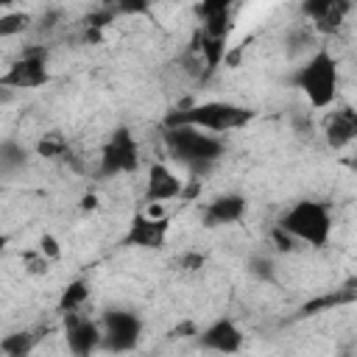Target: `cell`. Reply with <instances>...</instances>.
I'll return each mask as SVG.
<instances>
[{"label":"cell","mask_w":357,"mask_h":357,"mask_svg":"<svg viewBox=\"0 0 357 357\" xmlns=\"http://www.w3.org/2000/svg\"><path fill=\"white\" fill-rule=\"evenodd\" d=\"M167 156L190 176V178H204L226 153L223 137L190 128V126H170L162 134Z\"/></svg>","instance_id":"6da1fadb"},{"label":"cell","mask_w":357,"mask_h":357,"mask_svg":"<svg viewBox=\"0 0 357 357\" xmlns=\"http://www.w3.org/2000/svg\"><path fill=\"white\" fill-rule=\"evenodd\" d=\"M254 117H257V112L251 106H243V103H234V100H201V103L170 109L165 114V128H170V126H190V128L223 137L229 131L245 128Z\"/></svg>","instance_id":"7a4b0ae2"},{"label":"cell","mask_w":357,"mask_h":357,"mask_svg":"<svg viewBox=\"0 0 357 357\" xmlns=\"http://www.w3.org/2000/svg\"><path fill=\"white\" fill-rule=\"evenodd\" d=\"M290 84L304 95L310 109H329L337 98V84H340V70L337 59L329 47L312 50L290 75Z\"/></svg>","instance_id":"3957f363"},{"label":"cell","mask_w":357,"mask_h":357,"mask_svg":"<svg viewBox=\"0 0 357 357\" xmlns=\"http://www.w3.org/2000/svg\"><path fill=\"white\" fill-rule=\"evenodd\" d=\"M276 229H282L296 243H304L310 248H326L335 229L332 206L318 198H298L279 215Z\"/></svg>","instance_id":"277c9868"},{"label":"cell","mask_w":357,"mask_h":357,"mask_svg":"<svg viewBox=\"0 0 357 357\" xmlns=\"http://www.w3.org/2000/svg\"><path fill=\"white\" fill-rule=\"evenodd\" d=\"M100 351L112 357H123L139 349L145 335V321L137 310L128 307H109L100 318Z\"/></svg>","instance_id":"5b68a950"},{"label":"cell","mask_w":357,"mask_h":357,"mask_svg":"<svg viewBox=\"0 0 357 357\" xmlns=\"http://www.w3.org/2000/svg\"><path fill=\"white\" fill-rule=\"evenodd\" d=\"M142 165L139 142L128 126H117L109 131V137L100 145L98 156V176L100 178H117V176H131Z\"/></svg>","instance_id":"8992f818"},{"label":"cell","mask_w":357,"mask_h":357,"mask_svg":"<svg viewBox=\"0 0 357 357\" xmlns=\"http://www.w3.org/2000/svg\"><path fill=\"white\" fill-rule=\"evenodd\" d=\"M47 84H50V67L45 50H25L6 67V73H0V86L11 92H31Z\"/></svg>","instance_id":"52a82bcc"},{"label":"cell","mask_w":357,"mask_h":357,"mask_svg":"<svg viewBox=\"0 0 357 357\" xmlns=\"http://www.w3.org/2000/svg\"><path fill=\"white\" fill-rule=\"evenodd\" d=\"M195 343H198V349H204V351L231 357V354H240V351H243V346H245V332H243V326H240L234 318L220 315V318L209 321L206 326H201V329L195 332Z\"/></svg>","instance_id":"ba28073f"},{"label":"cell","mask_w":357,"mask_h":357,"mask_svg":"<svg viewBox=\"0 0 357 357\" xmlns=\"http://www.w3.org/2000/svg\"><path fill=\"white\" fill-rule=\"evenodd\" d=\"M64 346L73 357H95L100 351V324L81 312L64 315Z\"/></svg>","instance_id":"9c48e42d"},{"label":"cell","mask_w":357,"mask_h":357,"mask_svg":"<svg viewBox=\"0 0 357 357\" xmlns=\"http://www.w3.org/2000/svg\"><path fill=\"white\" fill-rule=\"evenodd\" d=\"M245 215H248V198L231 190V192H218L204 204L201 223L204 229H226V226H237Z\"/></svg>","instance_id":"30bf717a"},{"label":"cell","mask_w":357,"mask_h":357,"mask_svg":"<svg viewBox=\"0 0 357 357\" xmlns=\"http://www.w3.org/2000/svg\"><path fill=\"white\" fill-rule=\"evenodd\" d=\"M167 234H170V218H151L145 212H137L128 220L123 245L142 248V251H159V248H165Z\"/></svg>","instance_id":"8fae6325"},{"label":"cell","mask_w":357,"mask_h":357,"mask_svg":"<svg viewBox=\"0 0 357 357\" xmlns=\"http://www.w3.org/2000/svg\"><path fill=\"white\" fill-rule=\"evenodd\" d=\"M187 178H181L167 162H151L145 173V201L148 204H167L184 195Z\"/></svg>","instance_id":"7c38bea8"},{"label":"cell","mask_w":357,"mask_h":357,"mask_svg":"<svg viewBox=\"0 0 357 357\" xmlns=\"http://www.w3.org/2000/svg\"><path fill=\"white\" fill-rule=\"evenodd\" d=\"M301 11L318 33L332 36L340 31L346 14L351 11V3H346V0H307V3H301Z\"/></svg>","instance_id":"4fadbf2b"},{"label":"cell","mask_w":357,"mask_h":357,"mask_svg":"<svg viewBox=\"0 0 357 357\" xmlns=\"http://www.w3.org/2000/svg\"><path fill=\"white\" fill-rule=\"evenodd\" d=\"M357 137V112L351 106H340L329 114L326 128H324V142L332 151H343L354 142Z\"/></svg>","instance_id":"5bb4252c"},{"label":"cell","mask_w":357,"mask_h":357,"mask_svg":"<svg viewBox=\"0 0 357 357\" xmlns=\"http://www.w3.org/2000/svg\"><path fill=\"white\" fill-rule=\"evenodd\" d=\"M31 165V148L14 137L0 139V178H11Z\"/></svg>","instance_id":"9a60e30c"},{"label":"cell","mask_w":357,"mask_h":357,"mask_svg":"<svg viewBox=\"0 0 357 357\" xmlns=\"http://www.w3.org/2000/svg\"><path fill=\"white\" fill-rule=\"evenodd\" d=\"M89 293H92V287H89V282L86 279H73V282H67V287L61 290V296H59V312L61 315H67V312H81L84 310V304L89 301Z\"/></svg>","instance_id":"2e32d148"},{"label":"cell","mask_w":357,"mask_h":357,"mask_svg":"<svg viewBox=\"0 0 357 357\" xmlns=\"http://www.w3.org/2000/svg\"><path fill=\"white\" fill-rule=\"evenodd\" d=\"M36 349V335L31 329H14L0 337V357H31Z\"/></svg>","instance_id":"e0dca14e"},{"label":"cell","mask_w":357,"mask_h":357,"mask_svg":"<svg viewBox=\"0 0 357 357\" xmlns=\"http://www.w3.org/2000/svg\"><path fill=\"white\" fill-rule=\"evenodd\" d=\"M245 271H248L251 279H257L262 284H276L279 282V265L268 254H251L248 262H245Z\"/></svg>","instance_id":"ac0fdd59"},{"label":"cell","mask_w":357,"mask_h":357,"mask_svg":"<svg viewBox=\"0 0 357 357\" xmlns=\"http://www.w3.org/2000/svg\"><path fill=\"white\" fill-rule=\"evenodd\" d=\"M28 28H33V14H31V11L11 8V11H3V14H0V39L22 36Z\"/></svg>","instance_id":"d6986e66"},{"label":"cell","mask_w":357,"mask_h":357,"mask_svg":"<svg viewBox=\"0 0 357 357\" xmlns=\"http://www.w3.org/2000/svg\"><path fill=\"white\" fill-rule=\"evenodd\" d=\"M36 156H45V159H67L70 156V145H67V139L59 131H50V134H45L36 142Z\"/></svg>","instance_id":"ffe728a7"},{"label":"cell","mask_w":357,"mask_h":357,"mask_svg":"<svg viewBox=\"0 0 357 357\" xmlns=\"http://www.w3.org/2000/svg\"><path fill=\"white\" fill-rule=\"evenodd\" d=\"M36 251H39L47 262H56V259L61 257V243H59L56 234L45 231V234H39V245H36Z\"/></svg>","instance_id":"44dd1931"},{"label":"cell","mask_w":357,"mask_h":357,"mask_svg":"<svg viewBox=\"0 0 357 357\" xmlns=\"http://www.w3.org/2000/svg\"><path fill=\"white\" fill-rule=\"evenodd\" d=\"M25 259H28V273H36V276H45L47 271H50V262L39 254V251H33V254H25Z\"/></svg>","instance_id":"7402d4cb"},{"label":"cell","mask_w":357,"mask_h":357,"mask_svg":"<svg viewBox=\"0 0 357 357\" xmlns=\"http://www.w3.org/2000/svg\"><path fill=\"white\" fill-rule=\"evenodd\" d=\"M293 128H296V134L298 137H310L312 131H315V123H312V117L310 114H293Z\"/></svg>","instance_id":"603a6c76"},{"label":"cell","mask_w":357,"mask_h":357,"mask_svg":"<svg viewBox=\"0 0 357 357\" xmlns=\"http://www.w3.org/2000/svg\"><path fill=\"white\" fill-rule=\"evenodd\" d=\"M271 237H273V243H276V248H279V251H293V248H296V240H293L290 234H284L282 229H276V226H273Z\"/></svg>","instance_id":"cb8c5ba5"},{"label":"cell","mask_w":357,"mask_h":357,"mask_svg":"<svg viewBox=\"0 0 357 357\" xmlns=\"http://www.w3.org/2000/svg\"><path fill=\"white\" fill-rule=\"evenodd\" d=\"M181 268H184V271H198V268H204V254H184V257H181Z\"/></svg>","instance_id":"d4e9b609"},{"label":"cell","mask_w":357,"mask_h":357,"mask_svg":"<svg viewBox=\"0 0 357 357\" xmlns=\"http://www.w3.org/2000/svg\"><path fill=\"white\" fill-rule=\"evenodd\" d=\"M98 206V198L92 195V192H86L84 198H81V209H95Z\"/></svg>","instance_id":"484cf974"},{"label":"cell","mask_w":357,"mask_h":357,"mask_svg":"<svg viewBox=\"0 0 357 357\" xmlns=\"http://www.w3.org/2000/svg\"><path fill=\"white\" fill-rule=\"evenodd\" d=\"M14 95H17V92H11V89H3V86H0V103H8V100H14Z\"/></svg>","instance_id":"4316f807"},{"label":"cell","mask_w":357,"mask_h":357,"mask_svg":"<svg viewBox=\"0 0 357 357\" xmlns=\"http://www.w3.org/2000/svg\"><path fill=\"white\" fill-rule=\"evenodd\" d=\"M6 245H8V237H6V234H3V231H0V257H3V254H6Z\"/></svg>","instance_id":"83f0119b"}]
</instances>
